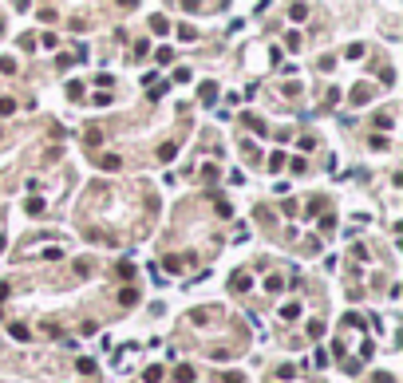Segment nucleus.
<instances>
[{"instance_id":"f257e3e1","label":"nucleus","mask_w":403,"mask_h":383,"mask_svg":"<svg viewBox=\"0 0 403 383\" xmlns=\"http://www.w3.org/2000/svg\"><path fill=\"white\" fill-rule=\"evenodd\" d=\"M249 284H253L249 273H234V281H229V288H234V292H249Z\"/></svg>"},{"instance_id":"f03ea898","label":"nucleus","mask_w":403,"mask_h":383,"mask_svg":"<svg viewBox=\"0 0 403 383\" xmlns=\"http://www.w3.org/2000/svg\"><path fill=\"white\" fill-rule=\"evenodd\" d=\"M119 166H123V158H119V154H103V158H99V170H107V174H115Z\"/></svg>"},{"instance_id":"7ed1b4c3","label":"nucleus","mask_w":403,"mask_h":383,"mask_svg":"<svg viewBox=\"0 0 403 383\" xmlns=\"http://www.w3.org/2000/svg\"><path fill=\"white\" fill-rule=\"evenodd\" d=\"M198 99H202V103H214V99H218V83H202V87H198Z\"/></svg>"},{"instance_id":"20e7f679","label":"nucleus","mask_w":403,"mask_h":383,"mask_svg":"<svg viewBox=\"0 0 403 383\" xmlns=\"http://www.w3.org/2000/svg\"><path fill=\"white\" fill-rule=\"evenodd\" d=\"M174 154H178V146H174V142H162V146H158V162H170Z\"/></svg>"},{"instance_id":"39448f33","label":"nucleus","mask_w":403,"mask_h":383,"mask_svg":"<svg viewBox=\"0 0 403 383\" xmlns=\"http://www.w3.org/2000/svg\"><path fill=\"white\" fill-rule=\"evenodd\" d=\"M174 379H178V383H194V367H190V364H182V367L174 371Z\"/></svg>"},{"instance_id":"423d86ee","label":"nucleus","mask_w":403,"mask_h":383,"mask_svg":"<svg viewBox=\"0 0 403 383\" xmlns=\"http://www.w3.org/2000/svg\"><path fill=\"white\" fill-rule=\"evenodd\" d=\"M24 210H28V214H44V198H28Z\"/></svg>"},{"instance_id":"0eeeda50","label":"nucleus","mask_w":403,"mask_h":383,"mask_svg":"<svg viewBox=\"0 0 403 383\" xmlns=\"http://www.w3.org/2000/svg\"><path fill=\"white\" fill-rule=\"evenodd\" d=\"M119 300L131 308V304H138V292H134V288H123V292H119Z\"/></svg>"},{"instance_id":"6e6552de","label":"nucleus","mask_w":403,"mask_h":383,"mask_svg":"<svg viewBox=\"0 0 403 383\" xmlns=\"http://www.w3.org/2000/svg\"><path fill=\"white\" fill-rule=\"evenodd\" d=\"M178 40H186V44H194V40H198V32H194L190 24H182V28H178Z\"/></svg>"},{"instance_id":"1a4fd4ad","label":"nucleus","mask_w":403,"mask_h":383,"mask_svg":"<svg viewBox=\"0 0 403 383\" xmlns=\"http://www.w3.org/2000/svg\"><path fill=\"white\" fill-rule=\"evenodd\" d=\"M162 379V367H147V371H142V383H158Z\"/></svg>"},{"instance_id":"9d476101","label":"nucleus","mask_w":403,"mask_h":383,"mask_svg":"<svg viewBox=\"0 0 403 383\" xmlns=\"http://www.w3.org/2000/svg\"><path fill=\"white\" fill-rule=\"evenodd\" d=\"M308 336H312V340H320V336H324V324H320V320H312V324H308Z\"/></svg>"},{"instance_id":"9b49d317","label":"nucleus","mask_w":403,"mask_h":383,"mask_svg":"<svg viewBox=\"0 0 403 383\" xmlns=\"http://www.w3.org/2000/svg\"><path fill=\"white\" fill-rule=\"evenodd\" d=\"M281 166H285V154H281V150H277V154H269V170H273V174H277V170H281Z\"/></svg>"},{"instance_id":"f8f14e48","label":"nucleus","mask_w":403,"mask_h":383,"mask_svg":"<svg viewBox=\"0 0 403 383\" xmlns=\"http://www.w3.org/2000/svg\"><path fill=\"white\" fill-rule=\"evenodd\" d=\"M154 60H158V64H170V60H174V51H170V48H158Z\"/></svg>"},{"instance_id":"ddd939ff","label":"nucleus","mask_w":403,"mask_h":383,"mask_svg":"<svg viewBox=\"0 0 403 383\" xmlns=\"http://www.w3.org/2000/svg\"><path fill=\"white\" fill-rule=\"evenodd\" d=\"M281 316H285V320H297V316H301V308H297V304H285V308H281Z\"/></svg>"},{"instance_id":"4468645a","label":"nucleus","mask_w":403,"mask_h":383,"mask_svg":"<svg viewBox=\"0 0 403 383\" xmlns=\"http://www.w3.org/2000/svg\"><path fill=\"white\" fill-rule=\"evenodd\" d=\"M151 28H154V32H166L170 24H166V16H151Z\"/></svg>"},{"instance_id":"2eb2a0df","label":"nucleus","mask_w":403,"mask_h":383,"mask_svg":"<svg viewBox=\"0 0 403 383\" xmlns=\"http://www.w3.org/2000/svg\"><path fill=\"white\" fill-rule=\"evenodd\" d=\"M265 288H269V292H281V288H285V281H281V277H269V281H265Z\"/></svg>"},{"instance_id":"dca6fc26","label":"nucleus","mask_w":403,"mask_h":383,"mask_svg":"<svg viewBox=\"0 0 403 383\" xmlns=\"http://www.w3.org/2000/svg\"><path fill=\"white\" fill-rule=\"evenodd\" d=\"M320 205H324L320 198H312V201H308V210H304V217H312V214H320Z\"/></svg>"},{"instance_id":"f3484780","label":"nucleus","mask_w":403,"mask_h":383,"mask_svg":"<svg viewBox=\"0 0 403 383\" xmlns=\"http://www.w3.org/2000/svg\"><path fill=\"white\" fill-rule=\"evenodd\" d=\"M75 367H79V371H83V375H91V371H95V360H79V364H75Z\"/></svg>"},{"instance_id":"a211bd4d","label":"nucleus","mask_w":403,"mask_h":383,"mask_svg":"<svg viewBox=\"0 0 403 383\" xmlns=\"http://www.w3.org/2000/svg\"><path fill=\"white\" fill-rule=\"evenodd\" d=\"M16 111V99H0V115H12Z\"/></svg>"},{"instance_id":"6ab92c4d","label":"nucleus","mask_w":403,"mask_h":383,"mask_svg":"<svg viewBox=\"0 0 403 383\" xmlns=\"http://www.w3.org/2000/svg\"><path fill=\"white\" fill-rule=\"evenodd\" d=\"M83 146H99V131H87V134H83Z\"/></svg>"},{"instance_id":"aec40b11","label":"nucleus","mask_w":403,"mask_h":383,"mask_svg":"<svg viewBox=\"0 0 403 383\" xmlns=\"http://www.w3.org/2000/svg\"><path fill=\"white\" fill-rule=\"evenodd\" d=\"M289 16H293V20H304V16H308V8H304V4H293V12H289Z\"/></svg>"},{"instance_id":"412c9836","label":"nucleus","mask_w":403,"mask_h":383,"mask_svg":"<svg viewBox=\"0 0 403 383\" xmlns=\"http://www.w3.org/2000/svg\"><path fill=\"white\" fill-rule=\"evenodd\" d=\"M0 71H4V75H12V71H16V64L8 60V55H4V60H0Z\"/></svg>"},{"instance_id":"4be33fe9","label":"nucleus","mask_w":403,"mask_h":383,"mask_svg":"<svg viewBox=\"0 0 403 383\" xmlns=\"http://www.w3.org/2000/svg\"><path fill=\"white\" fill-rule=\"evenodd\" d=\"M182 8H186V12H198V8H202V0H182Z\"/></svg>"},{"instance_id":"5701e85b","label":"nucleus","mask_w":403,"mask_h":383,"mask_svg":"<svg viewBox=\"0 0 403 383\" xmlns=\"http://www.w3.org/2000/svg\"><path fill=\"white\" fill-rule=\"evenodd\" d=\"M225 383H245V375H241V371H229V375H225Z\"/></svg>"},{"instance_id":"b1692460","label":"nucleus","mask_w":403,"mask_h":383,"mask_svg":"<svg viewBox=\"0 0 403 383\" xmlns=\"http://www.w3.org/2000/svg\"><path fill=\"white\" fill-rule=\"evenodd\" d=\"M376 383H395V379H391V371H376Z\"/></svg>"},{"instance_id":"393cba45","label":"nucleus","mask_w":403,"mask_h":383,"mask_svg":"<svg viewBox=\"0 0 403 383\" xmlns=\"http://www.w3.org/2000/svg\"><path fill=\"white\" fill-rule=\"evenodd\" d=\"M12 4H16V8H20V12H24V8H28V4H32V0H12Z\"/></svg>"},{"instance_id":"a878e982","label":"nucleus","mask_w":403,"mask_h":383,"mask_svg":"<svg viewBox=\"0 0 403 383\" xmlns=\"http://www.w3.org/2000/svg\"><path fill=\"white\" fill-rule=\"evenodd\" d=\"M119 4H123V8H134V4H138V0H119Z\"/></svg>"},{"instance_id":"bb28decb","label":"nucleus","mask_w":403,"mask_h":383,"mask_svg":"<svg viewBox=\"0 0 403 383\" xmlns=\"http://www.w3.org/2000/svg\"><path fill=\"white\" fill-rule=\"evenodd\" d=\"M4 297H8V284H0V300H4Z\"/></svg>"},{"instance_id":"cd10ccee","label":"nucleus","mask_w":403,"mask_h":383,"mask_svg":"<svg viewBox=\"0 0 403 383\" xmlns=\"http://www.w3.org/2000/svg\"><path fill=\"white\" fill-rule=\"evenodd\" d=\"M0 32H4V20H0Z\"/></svg>"}]
</instances>
